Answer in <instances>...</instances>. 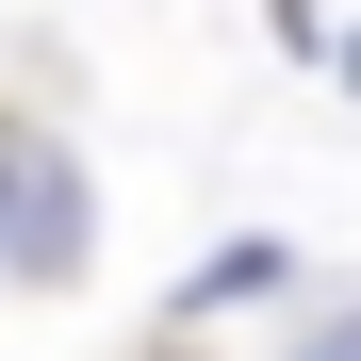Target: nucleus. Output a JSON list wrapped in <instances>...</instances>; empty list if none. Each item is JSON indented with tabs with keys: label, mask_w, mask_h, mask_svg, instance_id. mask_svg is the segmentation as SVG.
<instances>
[{
	"label": "nucleus",
	"mask_w": 361,
	"mask_h": 361,
	"mask_svg": "<svg viewBox=\"0 0 361 361\" xmlns=\"http://www.w3.org/2000/svg\"><path fill=\"white\" fill-rule=\"evenodd\" d=\"M82 247H99V197H82V164H66V132H33V115H0V279H82Z\"/></svg>",
	"instance_id": "1"
},
{
	"label": "nucleus",
	"mask_w": 361,
	"mask_h": 361,
	"mask_svg": "<svg viewBox=\"0 0 361 361\" xmlns=\"http://www.w3.org/2000/svg\"><path fill=\"white\" fill-rule=\"evenodd\" d=\"M295 361H361V295H345V312H312V329H295Z\"/></svg>",
	"instance_id": "2"
},
{
	"label": "nucleus",
	"mask_w": 361,
	"mask_h": 361,
	"mask_svg": "<svg viewBox=\"0 0 361 361\" xmlns=\"http://www.w3.org/2000/svg\"><path fill=\"white\" fill-rule=\"evenodd\" d=\"M329 66H345V99H361V33H345V49H329Z\"/></svg>",
	"instance_id": "3"
}]
</instances>
